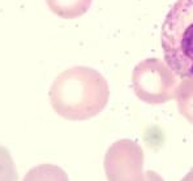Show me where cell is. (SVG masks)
I'll return each instance as SVG.
<instances>
[{
	"instance_id": "1",
	"label": "cell",
	"mask_w": 193,
	"mask_h": 181,
	"mask_svg": "<svg viewBox=\"0 0 193 181\" xmlns=\"http://www.w3.org/2000/svg\"><path fill=\"white\" fill-rule=\"evenodd\" d=\"M110 89L104 77L89 67H73L56 77L50 102L58 115L80 121L96 116L106 107Z\"/></svg>"
},
{
	"instance_id": "2",
	"label": "cell",
	"mask_w": 193,
	"mask_h": 181,
	"mask_svg": "<svg viewBox=\"0 0 193 181\" xmlns=\"http://www.w3.org/2000/svg\"><path fill=\"white\" fill-rule=\"evenodd\" d=\"M162 48L167 65L181 78H193V0H178L162 26Z\"/></svg>"
},
{
	"instance_id": "3",
	"label": "cell",
	"mask_w": 193,
	"mask_h": 181,
	"mask_svg": "<svg viewBox=\"0 0 193 181\" xmlns=\"http://www.w3.org/2000/svg\"><path fill=\"white\" fill-rule=\"evenodd\" d=\"M178 76L159 59H146L134 68L133 90L140 99L149 104H162L176 97Z\"/></svg>"
},
{
	"instance_id": "4",
	"label": "cell",
	"mask_w": 193,
	"mask_h": 181,
	"mask_svg": "<svg viewBox=\"0 0 193 181\" xmlns=\"http://www.w3.org/2000/svg\"><path fill=\"white\" fill-rule=\"evenodd\" d=\"M144 154L132 141L123 140L108 149L104 159V171L108 181H146L142 173Z\"/></svg>"
},
{
	"instance_id": "5",
	"label": "cell",
	"mask_w": 193,
	"mask_h": 181,
	"mask_svg": "<svg viewBox=\"0 0 193 181\" xmlns=\"http://www.w3.org/2000/svg\"><path fill=\"white\" fill-rule=\"evenodd\" d=\"M48 8L61 18H77L86 13L91 0H46Z\"/></svg>"
},
{
	"instance_id": "6",
	"label": "cell",
	"mask_w": 193,
	"mask_h": 181,
	"mask_svg": "<svg viewBox=\"0 0 193 181\" xmlns=\"http://www.w3.org/2000/svg\"><path fill=\"white\" fill-rule=\"evenodd\" d=\"M22 181H69L67 172L55 164H39L28 171Z\"/></svg>"
},
{
	"instance_id": "7",
	"label": "cell",
	"mask_w": 193,
	"mask_h": 181,
	"mask_svg": "<svg viewBox=\"0 0 193 181\" xmlns=\"http://www.w3.org/2000/svg\"><path fill=\"white\" fill-rule=\"evenodd\" d=\"M176 100L180 114L193 124V78H184L179 84Z\"/></svg>"
},
{
	"instance_id": "8",
	"label": "cell",
	"mask_w": 193,
	"mask_h": 181,
	"mask_svg": "<svg viewBox=\"0 0 193 181\" xmlns=\"http://www.w3.org/2000/svg\"><path fill=\"white\" fill-rule=\"evenodd\" d=\"M0 181H19V172L11 153L0 145Z\"/></svg>"
},
{
	"instance_id": "9",
	"label": "cell",
	"mask_w": 193,
	"mask_h": 181,
	"mask_svg": "<svg viewBox=\"0 0 193 181\" xmlns=\"http://www.w3.org/2000/svg\"><path fill=\"white\" fill-rule=\"evenodd\" d=\"M146 181H163V179L161 177L157 172H153V171H146Z\"/></svg>"
},
{
	"instance_id": "10",
	"label": "cell",
	"mask_w": 193,
	"mask_h": 181,
	"mask_svg": "<svg viewBox=\"0 0 193 181\" xmlns=\"http://www.w3.org/2000/svg\"><path fill=\"white\" fill-rule=\"evenodd\" d=\"M181 181H193V169L188 172V173L184 176V179Z\"/></svg>"
}]
</instances>
